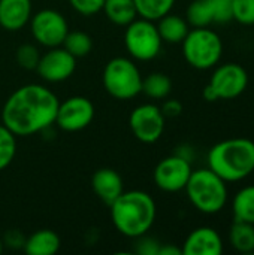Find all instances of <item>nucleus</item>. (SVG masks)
I'll return each mask as SVG.
<instances>
[{
  "instance_id": "obj_1",
  "label": "nucleus",
  "mask_w": 254,
  "mask_h": 255,
  "mask_svg": "<svg viewBox=\"0 0 254 255\" xmlns=\"http://www.w3.org/2000/svg\"><path fill=\"white\" fill-rule=\"evenodd\" d=\"M58 105L57 96L43 85H22L6 100L1 121L15 136H30L55 123Z\"/></svg>"
},
{
  "instance_id": "obj_2",
  "label": "nucleus",
  "mask_w": 254,
  "mask_h": 255,
  "mask_svg": "<svg viewBox=\"0 0 254 255\" xmlns=\"http://www.w3.org/2000/svg\"><path fill=\"white\" fill-rule=\"evenodd\" d=\"M111 218L115 229L126 238L138 239L153 227L157 208L154 199L141 190L123 191L111 205Z\"/></svg>"
},
{
  "instance_id": "obj_3",
  "label": "nucleus",
  "mask_w": 254,
  "mask_h": 255,
  "mask_svg": "<svg viewBox=\"0 0 254 255\" xmlns=\"http://www.w3.org/2000/svg\"><path fill=\"white\" fill-rule=\"evenodd\" d=\"M208 167L226 182H240L254 172V142L232 137L216 143L208 152Z\"/></svg>"
},
{
  "instance_id": "obj_4",
  "label": "nucleus",
  "mask_w": 254,
  "mask_h": 255,
  "mask_svg": "<svg viewBox=\"0 0 254 255\" xmlns=\"http://www.w3.org/2000/svg\"><path fill=\"white\" fill-rule=\"evenodd\" d=\"M184 190L190 203L205 215L222 212L229 200L228 182L210 167L193 170Z\"/></svg>"
},
{
  "instance_id": "obj_5",
  "label": "nucleus",
  "mask_w": 254,
  "mask_h": 255,
  "mask_svg": "<svg viewBox=\"0 0 254 255\" xmlns=\"http://www.w3.org/2000/svg\"><path fill=\"white\" fill-rule=\"evenodd\" d=\"M181 43L186 61L198 70L213 69L222 60L223 40L208 27H196L190 30Z\"/></svg>"
},
{
  "instance_id": "obj_6",
  "label": "nucleus",
  "mask_w": 254,
  "mask_h": 255,
  "mask_svg": "<svg viewBox=\"0 0 254 255\" xmlns=\"http://www.w3.org/2000/svg\"><path fill=\"white\" fill-rule=\"evenodd\" d=\"M103 87L114 99L130 100L142 91V76L132 60L117 57L105 66Z\"/></svg>"
},
{
  "instance_id": "obj_7",
  "label": "nucleus",
  "mask_w": 254,
  "mask_h": 255,
  "mask_svg": "<svg viewBox=\"0 0 254 255\" xmlns=\"http://www.w3.org/2000/svg\"><path fill=\"white\" fill-rule=\"evenodd\" d=\"M124 43L127 52L139 61H150L156 58L162 49V37L154 21L141 18L133 19L126 25Z\"/></svg>"
},
{
  "instance_id": "obj_8",
  "label": "nucleus",
  "mask_w": 254,
  "mask_h": 255,
  "mask_svg": "<svg viewBox=\"0 0 254 255\" xmlns=\"http://www.w3.org/2000/svg\"><path fill=\"white\" fill-rule=\"evenodd\" d=\"M249 85V72L238 63H225L216 67L208 87L217 100H232L240 97Z\"/></svg>"
},
{
  "instance_id": "obj_9",
  "label": "nucleus",
  "mask_w": 254,
  "mask_h": 255,
  "mask_svg": "<svg viewBox=\"0 0 254 255\" xmlns=\"http://www.w3.org/2000/svg\"><path fill=\"white\" fill-rule=\"evenodd\" d=\"M30 27L33 37L46 48L63 45V40L69 33L66 18L54 9H43L34 13L30 21Z\"/></svg>"
},
{
  "instance_id": "obj_10",
  "label": "nucleus",
  "mask_w": 254,
  "mask_h": 255,
  "mask_svg": "<svg viewBox=\"0 0 254 255\" xmlns=\"http://www.w3.org/2000/svg\"><path fill=\"white\" fill-rule=\"evenodd\" d=\"M165 120L166 118L159 106L147 103L133 109L129 118V126L138 140L154 143L165 131Z\"/></svg>"
},
{
  "instance_id": "obj_11",
  "label": "nucleus",
  "mask_w": 254,
  "mask_h": 255,
  "mask_svg": "<svg viewBox=\"0 0 254 255\" xmlns=\"http://www.w3.org/2000/svg\"><path fill=\"white\" fill-rule=\"evenodd\" d=\"M192 163L177 154L163 158L154 169L156 185L166 193H178L186 188L190 175Z\"/></svg>"
},
{
  "instance_id": "obj_12",
  "label": "nucleus",
  "mask_w": 254,
  "mask_h": 255,
  "mask_svg": "<svg viewBox=\"0 0 254 255\" xmlns=\"http://www.w3.org/2000/svg\"><path fill=\"white\" fill-rule=\"evenodd\" d=\"M94 118L93 103L82 96H73L58 105L55 123L64 131H79Z\"/></svg>"
},
{
  "instance_id": "obj_13",
  "label": "nucleus",
  "mask_w": 254,
  "mask_h": 255,
  "mask_svg": "<svg viewBox=\"0 0 254 255\" xmlns=\"http://www.w3.org/2000/svg\"><path fill=\"white\" fill-rule=\"evenodd\" d=\"M76 67V58L64 48L55 46L43 54L37 63V73L48 82H61L72 76Z\"/></svg>"
},
{
  "instance_id": "obj_14",
  "label": "nucleus",
  "mask_w": 254,
  "mask_h": 255,
  "mask_svg": "<svg viewBox=\"0 0 254 255\" xmlns=\"http://www.w3.org/2000/svg\"><path fill=\"white\" fill-rule=\"evenodd\" d=\"M181 251L183 255H220L223 239L216 229L199 227L187 236Z\"/></svg>"
},
{
  "instance_id": "obj_15",
  "label": "nucleus",
  "mask_w": 254,
  "mask_h": 255,
  "mask_svg": "<svg viewBox=\"0 0 254 255\" xmlns=\"http://www.w3.org/2000/svg\"><path fill=\"white\" fill-rule=\"evenodd\" d=\"M30 18L31 0H0V25L4 30H21Z\"/></svg>"
},
{
  "instance_id": "obj_16",
  "label": "nucleus",
  "mask_w": 254,
  "mask_h": 255,
  "mask_svg": "<svg viewBox=\"0 0 254 255\" xmlns=\"http://www.w3.org/2000/svg\"><path fill=\"white\" fill-rule=\"evenodd\" d=\"M91 187L96 196L108 206L124 191L123 179L114 169H99L91 178Z\"/></svg>"
},
{
  "instance_id": "obj_17",
  "label": "nucleus",
  "mask_w": 254,
  "mask_h": 255,
  "mask_svg": "<svg viewBox=\"0 0 254 255\" xmlns=\"http://www.w3.org/2000/svg\"><path fill=\"white\" fill-rule=\"evenodd\" d=\"M58 250L60 238L52 230L34 232L24 242V251L28 255H54Z\"/></svg>"
},
{
  "instance_id": "obj_18",
  "label": "nucleus",
  "mask_w": 254,
  "mask_h": 255,
  "mask_svg": "<svg viewBox=\"0 0 254 255\" xmlns=\"http://www.w3.org/2000/svg\"><path fill=\"white\" fill-rule=\"evenodd\" d=\"M157 30L163 42L168 43H181L187 33L190 31L187 19L181 18L180 15L174 13H166L160 19H157Z\"/></svg>"
},
{
  "instance_id": "obj_19",
  "label": "nucleus",
  "mask_w": 254,
  "mask_h": 255,
  "mask_svg": "<svg viewBox=\"0 0 254 255\" xmlns=\"http://www.w3.org/2000/svg\"><path fill=\"white\" fill-rule=\"evenodd\" d=\"M229 244L240 254L254 253V226L243 221H234L229 229Z\"/></svg>"
},
{
  "instance_id": "obj_20",
  "label": "nucleus",
  "mask_w": 254,
  "mask_h": 255,
  "mask_svg": "<svg viewBox=\"0 0 254 255\" xmlns=\"http://www.w3.org/2000/svg\"><path fill=\"white\" fill-rule=\"evenodd\" d=\"M102 10L117 25H127L138 15L133 0H105Z\"/></svg>"
},
{
  "instance_id": "obj_21",
  "label": "nucleus",
  "mask_w": 254,
  "mask_h": 255,
  "mask_svg": "<svg viewBox=\"0 0 254 255\" xmlns=\"http://www.w3.org/2000/svg\"><path fill=\"white\" fill-rule=\"evenodd\" d=\"M234 220L254 226V185L241 188L232 200Z\"/></svg>"
},
{
  "instance_id": "obj_22",
  "label": "nucleus",
  "mask_w": 254,
  "mask_h": 255,
  "mask_svg": "<svg viewBox=\"0 0 254 255\" xmlns=\"http://www.w3.org/2000/svg\"><path fill=\"white\" fill-rule=\"evenodd\" d=\"M171 90H172V82L169 76L162 72H154V73H150L147 78H142L141 93H144L150 99H156V100L165 99L169 96Z\"/></svg>"
},
{
  "instance_id": "obj_23",
  "label": "nucleus",
  "mask_w": 254,
  "mask_h": 255,
  "mask_svg": "<svg viewBox=\"0 0 254 255\" xmlns=\"http://www.w3.org/2000/svg\"><path fill=\"white\" fill-rule=\"evenodd\" d=\"M187 22L195 28L211 25L214 22L211 0H193L187 7Z\"/></svg>"
},
{
  "instance_id": "obj_24",
  "label": "nucleus",
  "mask_w": 254,
  "mask_h": 255,
  "mask_svg": "<svg viewBox=\"0 0 254 255\" xmlns=\"http://www.w3.org/2000/svg\"><path fill=\"white\" fill-rule=\"evenodd\" d=\"M136 12L141 18L157 21L169 13L175 4V0H133Z\"/></svg>"
},
{
  "instance_id": "obj_25",
  "label": "nucleus",
  "mask_w": 254,
  "mask_h": 255,
  "mask_svg": "<svg viewBox=\"0 0 254 255\" xmlns=\"http://www.w3.org/2000/svg\"><path fill=\"white\" fill-rule=\"evenodd\" d=\"M63 48L75 58H79L90 54L93 48V40L84 31H69L63 40Z\"/></svg>"
},
{
  "instance_id": "obj_26",
  "label": "nucleus",
  "mask_w": 254,
  "mask_h": 255,
  "mask_svg": "<svg viewBox=\"0 0 254 255\" xmlns=\"http://www.w3.org/2000/svg\"><path fill=\"white\" fill-rule=\"evenodd\" d=\"M16 154L15 134L6 127L0 126V170L6 169Z\"/></svg>"
},
{
  "instance_id": "obj_27",
  "label": "nucleus",
  "mask_w": 254,
  "mask_h": 255,
  "mask_svg": "<svg viewBox=\"0 0 254 255\" xmlns=\"http://www.w3.org/2000/svg\"><path fill=\"white\" fill-rule=\"evenodd\" d=\"M232 19L241 25H254V0H232Z\"/></svg>"
},
{
  "instance_id": "obj_28",
  "label": "nucleus",
  "mask_w": 254,
  "mask_h": 255,
  "mask_svg": "<svg viewBox=\"0 0 254 255\" xmlns=\"http://www.w3.org/2000/svg\"><path fill=\"white\" fill-rule=\"evenodd\" d=\"M39 60H40V54L34 45L24 43L16 49V61L22 69L34 70L37 67Z\"/></svg>"
},
{
  "instance_id": "obj_29",
  "label": "nucleus",
  "mask_w": 254,
  "mask_h": 255,
  "mask_svg": "<svg viewBox=\"0 0 254 255\" xmlns=\"http://www.w3.org/2000/svg\"><path fill=\"white\" fill-rule=\"evenodd\" d=\"M214 10V22L226 24L232 21V0H211Z\"/></svg>"
},
{
  "instance_id": "obj_30",
  "label": "nucleus",
  "mask_w": 254,
  "mask_h": 255,
  "mask_svg": "<svg viewBox=\"0 0 254 255\" xmlns=\"http://www.w3.org/2000/svg\"><path fill=\"white\" fill-rule=\"evenodd\" d=\"M69 3L78 13L90 16L102 10L105 0H69Z\"/></svg>"
},
{
  "instance_id": "obj_31",
  "label": "nucleus",
  "mask_w": 254,
  "mask_h": 255,
  "mask_svg": "<svg viewBox=\"0 0 254 255\" xmlns=\"http://www.w3.org/2000/svg\"><path fill=\"white\" fill-rule=\"evenodd\" d=\"M141 239L139 244H138V248L136 251L141 255H157L159 254V248H160V244L153 239V238H147L145 235L138 238Z\"/></svg>"
},
{
  "instance_id": "obj_32",
  "label": "nucleus",
  "mask_w": 254,
  "mask_h": 255,
  "mask_svg": "<svg viewBox=\"0 0 254 255\" xmlns=\"http://www.w3.org/2000/svg\"><path fill=\"white\" fill-rule=\"evenodd\" d=\"M160 109H162L165 118H175V117L181 115L183 105L178 100H168V102H165V105Z\"/></svg>"
},
{
  "instance_id": "obj_33",
  "label": "nucleus",
  "mask_w": 254,
  "mask_h": 255,
  "mask_svg": "<svg viewBox=\"0 0 254 255\" xmlns=\"http://www.w3.org/2000/svg\"><path fill=\"white\" fill-rule=\"evenodd\" d=\"M157 255H183V251L174 245H160Z\"/></svg>"
},
{
  "instance_id": "obj_34",
  "label": "nucleus",
  "mask_w": 254,
  "mask_h": 255,
  "mask_svg": "<svg viewBox=\"0 0 254 255\" xmlns=\"http://www.w3.org/2000/svg\"><path fill=\"white\" fill-rule=\"evenodd\" d=\"M181 149L177 152V155H180V157H183V158H186V160H189L190 163H192V158L195 157V154H193V149L190 148V146H187V145H183V146H180Z\"/></svg>"
},
{
  "instance_id": "obj_35",
  "label": "nucleus",
  "mask_w": 254,
  "mask_h": 255,
  "mask_svg": "<svg viewBox=\"0 0 254 255\" xmlns=\"http://www.w3.org/2000/svg\"><path fill=\"white\" fill-rule=\"evenodd\" d=\"M1 250H3V245H1V241H0V253H1Z\"/></svg>"
}]
</instances>
